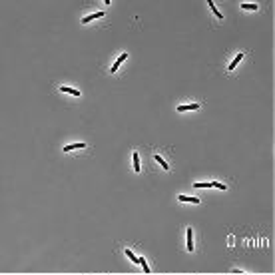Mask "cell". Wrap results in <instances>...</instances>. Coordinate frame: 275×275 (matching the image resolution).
I'll list each match as a JSON object with an SVG mask.
<instances>
[{"label": "cell", "instance_id": "obj_1", "mask_svg": "<svg viewBox=\"0 0 275 275\" xmlns=\"http://www.w3.org/2000/svg\"><path fill=\"white\" fill-rule=\"evenodd\" d=\"M86 148V144L84 142H76V144H70V146L64 148V152H72V150H84Z\"/></svg>", "mask_w": 275, "mask_h": 275}, {"label": "cell", "instance_id": "obj_2", "mask_svg": "<svg viewBox=\"0 0 275 275\" xmlns=\"http://www.w3.org/2000/svg\"><path fill=\"white\" fill-rule=\"evenodd\" d=\"M126 58H128V54H120V58H118V60L114 62V66H112V70H110V72H112V74H114V72H116V70H118V68H120V66H122V62H124Z\"/></svg>", "mask_w": 275, "mask_h": 275}, {"label": "cell", "instance_id": "obj_3", "mask_svg": "<svg viewBox=\"0 0 275 275\" xmlns=\"http://www.w3.org/2000/svg\"><path fill=\"white\" fill-rule=\"evenodd\" d=\"M102 16H104V12H94V14L82 18V24H88V22H92V20H96V18H102Z\"/></svg>", "mask_w": 275, "mask_h": 275}, {"label": "cell", "instance_id": "obj_4", "mask_svg": "<svg viewBox=\"0 0 275 275\" xmlns=\"http://www.w3.org/2000/svg\"><path fill=\"white\" fill-rule=\"evenodd\" d=\"M197 108H200V104H188V106H180L177 112H189V110H197Z\"/></svg>", "mask_w": 275, "mask_h": 275}, {"label": "cell", "instance_id": "obj_5", "mask_svg": "<svg viewBox=\"0 0 275 275\" xmlns=\"http://www.w3.org/2000/svg\"><path fill=\"white\" fill-rule=\"evenodd\" d=\"M185 231H188V239H185V241H188V245H185V247H188V251H193V239H192V229H189V227H188V229H185Z\"/></svg>", "mask_w": 275, "mask_h": 275}, {"label": "cell", "instance_id": "obj_6", "mask_svg": "<svg viewBox=\"0 0 275 275\" xmlns=\"http://www.w3.org/2000/svg\"><path fill=\"white\" fill-rule=\"evenodd\" d=\"M180 201H192V204H200V197H189V196H180Z\"/></svg>", "mask_w": 275, "mask_h": 275}, {"label": "cell", "instance_id": "obj_7", "mask_svg": "<svg viewBox=\"0 0 275 275\" xmlns=\"http://www.w3.org/2000/svg\"><path fill=\"white\" fill-rule=\"evenodd\" d=\"M60 90L68 92V94H72V96H80V90H74V88H68V86H60Z\"/></svg>", "mask_w": 275, "mask_h": 275}, {"label": "cell", "instance_id": "obj_8", "mask_svg": "<svg viewBox=\"0 0 275 275\" xmlns=\"http://www.w3.org/2000/svg\"><path fill=\"white\" fill-rule=\"evenodd\" d=\"M241 58H243V54H241V52H239V54H237V56H235V60H233V62H231V64H229V70H233V68H235V66H237V64H239V62H241Z\"/></svg>", "mask_w": 275, "mask_h": 275}, {"label": "cell", "instance_id": "obj_9", "mask_svg": "<svg viewBox=\"0 0 275 275\" xmlns=\"http://www.w3.org/2000/svg\"><path fill=\"white\" fill-rule=\"evenodd\" d=\"M241 8H243V10H257V4H251V2H245V4H241Z\"/></svg>", "mask_w": 275, "mask_h": 275}, {"label": "cell", "instance_id": "obj_10", "mask_svg": "<svg viewBox=\"0 0 275 275\" xmlns=\"http://www.w3.org/2000/svg\"><path fill=\"white\" fill-rule=\"evenodd\" d=\"M207 4H209V8H211V10H213V14H215V16H217V18H223V14H221V12H219V10H217V8H215V4H213V2H211V0H209V2H207Z\"/></svg>", "mask_w": 275, "mask_h": 275}, {"label": "cell", "instance_id": "obj_11", "mask_svg": "<svg viewBox=\"0 0 275 275\" xmlns=\"http://www.w3.org/2000/svg\"><path fill=\"white\" fill-rule=\"evenodd\" d=\"M134 170H136V172L142 170V166H140V156L138 154H134Z\"/></svg>", "mask_w": 275, "mask_h": 275}, {"label": "cell", "instance_id": "obj_12", "mask_svg": "<svg viewBox=\"0 0 275 275\" xmlns=\"http://www.w3.org/2000/svg\"><path fill=\"white\" fill-rule=\"evenodd\" d=\"M156 162H158V164H162V168H164V170H168V168H170V166L166 164V160L162 158V156H156Z\"/></svg>", "mask_w": 275, "mask_h": 275}, {"label": "cell", "instance_id": "obj_13", "mask_svg": "<svg viewBox=\"0 0 275 275\" xmlns=\"http://www.w3.org/2000/svg\"><path fill=\"white\" fill-rule=\"evenodd\" d=\"M126 255L130 257V261H138V259H140V257H136V255H134L132 251H130V249H126Z\"/></svg>", "mask_w": 275, "mask_h": 275}, {"label": "cell", "instance_id": "obj_14", "mask_svg": "<svg viewBox=\"0 0 275 275\" xmlns=\"http://www.w3.org/2000/svg\"><path fill=\"white\" fill-rule=\"evenodd\" d=\"M211 184H213V188H217V189H225V185L219 184V181H211Z\"/></svg>", "mask_w": 275, "mask_h": 275}]
</instances>
